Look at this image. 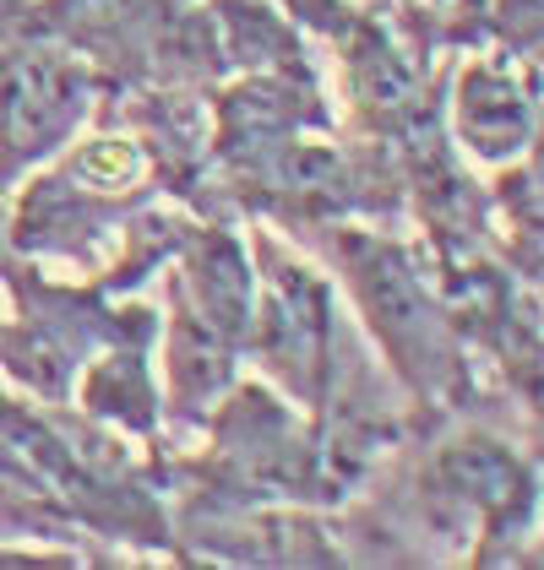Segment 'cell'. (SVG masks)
Returning <instances> with one entry per match:
<instances>
[{
    "mask_svg": "<svg viewBox=\"0 0 544 570\" xmlns=\"http://www.w3.org/2000/svg\"><path fill=\"white\" fill-rule=\"evenodd\" d=\"M294 245L321 256L332 283L349 294L370 343L381 348L392 381L414 407V435H430L436 424L479 402V370L441 299L419 234H398L392 223H321L294 234Z\"/></svg>",
    "mask_w": 544,
    "mask_h": 570,
    "instance_id": "1",
    "label": "cell"
},
{
    "mask_svg": "<svg viewBox=\"0 0 544 570\" xmlns=\"http://www.w3.org/2000/svg\"><path fill=\"white\" fill-rule=\"evenodd\" d=\"M398 511L404 538H419L414 560L540 566V462L463 413L419 435V468Z\"/></svg>",
    "mask_w": 544,
    "mask_h": 570,
    "instance_id": "2",
    "label": "cell"
},
{
    "mask_svg": "<svg viewBox=\"0 0 544 570\" xmlns=\"http://www.w3.org/2000/svg\"><path fill=\"white\" fill-rule=\"evenodd\" d=\"M245 250L256 266L245 358L300 413L321 419L338 392V283L272 223H245Z\"/></svg>",
    "mask_w": 544,
    "mask_h": 570,
    "instance_id": "3",
    "label": "cell"
},
{
    "mask_svg": "<svg viewBox=\"0 0 544 570\" xmlns=\"http://www.w3.org/2000/svg\"><path fill=\"white\" fill-rule=\"evenodd\" d=\"M104 98L109 82L49 33L0 39V196L88 131Z\"/></svg>",
    "mask_w": 544,
    "mask_h": 570,
    "instance_id": "4",
    "label": "cell"
},
{
    "mask_svg": "<svg viewBox=\"0 0 544 570\" xmlns=\"http://www.w3.org/2000/svg\"><path fill=\"white\" fill-rule=\"evenodd\" d=\"M441 131L453 153L479 169H506L540 153V60H517L501 45L463 49L441 104Z\"/></svg>",
    "mask_w": 544,
    "mask_h": 570,
    "instance_id": "5",
    "label": "cell"
},
{
    "mask_svg": "<svg viewBox=\"0 0 544 570\" xmlns=\"http://www.w3.org/2000/svg\"><path fill=\"white\" fill-rule=\"evenodd\" d=\"M175 11L181 0H33V22L55 45L82 55L109 92L153 82V60Z\"/></svg>",
    "mask_w": 544,
    "mask_h": 570,
    "instance_id": "6",
    "label": "cell"
},
{
    "mask_svg": "<svg viewBox=\"0 0 544 570\" xmlns=\"http://www.w3.org/2000/svg\"><path fill=\"white\" fill-rule=\"evenodd\" d=\"M158 321L164 309L153 305L147 315H136L120 337H109L104 348L93 353L88 364L77 370L71 386V407L126 435L132 445H158L164 440V392H158Z\"/></svg>",
    "mask_w": 544,
    "mask_h": 570,
    "instance_id": "7",
    "label": "cell"
},
{
    "mask_svg": "<svg viewBox=\"0 0 544 570\" xmlns=\"http://www.w3.org/2000/svg\"><path fill=\"white\" fill-rule=\"evenodd\" d=\"M218 33L224 77L234 71H278V66H311L305 33L283 17L278 0H202Z\"/></svg>",
    "mask_w": 544,
    "mask_h": 570,
    "instance_id": "8",
    "label": "cell"
},
{
    "mask_svg": "<svg viewBox=\"0 0 544 570\" xmlns=\"http://www.w3.org/2000/svg\"><path fill=\"white\" fill-rule=\"evenodd\" d=\"M485 45L540 60V0H485Z\"/></svg>",
    "mask_w": 544,
    "mask_h": 570,
    "instance_id": "9",
    "label": "cell"
},
{
    "mask_svg": "<svg viewBox=\"0 0 544 570\" xmlns=\"http://www.w3.org/2000/svg\"><path fill=\"white\" fill-rule=\"evenodd\" d=\"M11 262H17V250H11V239H6V196H0V277L11 272Z\"/></svg>",
    "mask_w": 544,
    "mask_h": 570,
    "instance_id": "10",
    "label": "cell"
}]
</instances>
